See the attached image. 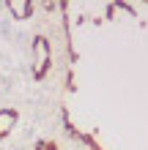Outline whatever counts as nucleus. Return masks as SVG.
Segmentation results:
<instances>
[{
    "instance_id": "f257e3e1",
    "label": "nucleus",
    "mask_w": 148,
    "mask_h": 150,
    "mask_svg": "<svg viewBox=\"0 0 148 150\" xmlns=\"http://www.w3.org/2000/svg\"><path fill=\"white\" fill-rule=\"evenodd\" d=\"M14 123H16V112H11V109L0 112V137H6L14 128Z\"/></svg>"
},
{
    "instance_id": "f03ea898",
    "label": "nucleus",
    "mask_w": 148,
    "mask_h": 150,
    "mask_svg": "<svg viewBox=\"0 0 148 150\" xmlns=\"http://www.w3.org/2000/svg\"><path fill=\"white\" fill-rule=\"evenodd\" d=\"M11 6H14V14L16 16H28L30 14V3H22V6L19 3H11Z\"/></svg>"
}]
</instances>
